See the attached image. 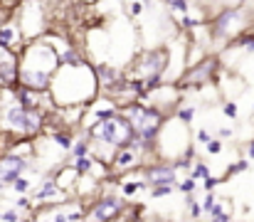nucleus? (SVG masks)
<instances>
[{
    "instance_id": "f704fd0d",
    "label": "nucleus",
    "mask_w": 254,
    "mask_h": 222,
    "mask_svg": "<svg viewBox=\"0 0 254 222\" xmlns=\"http://www.w3.org/2000/svg\"><path fill=\"white\" fill-rule=\"evenodd\" d=\"M245 153H247V160H254V139H252V141H247Z\"/></svg>"
},
{
    "instance_id": "72a5a7b5",
    "label": "nucleus",
    "mask_w": 254,
    "mask_h": 222,
    "mask_svg": "<svg viewBox=\"0 0 254 222\" xmlns=\"http://www.w3.org/2000/svg\"><path fill=\"white\" fill-rule=\"evenodd\" d=\"M232 136H235V131H232L230 126H222V129H217V139H222V141H225V139H232Z\"/></svg>"
},
{
    "instance_id": "9b49d317",
    "label": "nucleus",
    "mask_w": 254,
    "mask_h": 222,
    "mask_svg": "<svg viewBox=\"0 0 254 222\" xmlns=\"http://www.w3.org/2000/svg\"><path fill=\"white\" fill-rule=\"evenodd\" d=\"M143 165H148V158H146V153H141L136 148H121V150H116L114 158H111V163H109L111 178H124L128 173L141 170Z\"/></svg>"
},
{
    "instance_id": "6e6552de",
    "label": "nucleus",
    "mask_w": 254,
    "mask_h": 222,
    "mask_svg": "<svg viewBox=\"0 0 254 222\" xmlns=\"http://www.w3.org/2000/svg\"><path fill=\"white\" fill-rule=\"evenodd\" d=\"M210 35L212 42L220 40H237L242 32H247V10L242 7H222L212 20H210Z\"/></svg>"
},
{
    "instance_id": "412c9836",
    "label": "nucleus",
    "mask_w": 254,
    "mask_h": 222,
    "mask_svg": "<svg viewBox=\"0 0 254 222\" xmlns=\"http://www.w3.org/2000/svg\"><path fill=\"white\" fill-rule=\"evenodd\" d=\"M35 185H37V183H32L30 175H22V178H17V180L10 185V193H15V195H32Z\"/></svg>"
},
{
    "instance_id": "1a4fd4ad",
    "label": "nucleus",
    "mask_w": 254,
    "mask_h": 222,
    "mask_svg": "<svg viewBox=\"0 0 254 222\" xmlns=\"http://www.w3.org/2000/svg\"><path fill=\"white\" fill-rule=\"evenodd\" d=\"M32 200H35L37 208H42V205H67L72 200V195L64 193L57 185V180L52 178V173H42V178L37 180V185L32 190Z\"/></svg>"
},
{
    "instance_id": "4c0bfd02",
    "label": "nucleus",
    "mask_w": 254,
    "mask_h": 222,
    "mask_svg": "<svg viewBox=\"0 0 254 222\" xmlns=\"http://www.w3.org/2000/svg\"><path fill=\"white\" fill-rule=\"evenodd\" d=\"M0 215H2V210H0Z\"/></svg>"
},
{
    "instance_id": "7c9ffc66",
    "label": "nucleus",
    "mask_w": 254,
    "mask_h": 222,
    "mask_svg": "<svg viewBox=\"0 0 254 222\" xmlns=\"http://www.w3.org/2000/svg\"><path fill=\"white\" fill-rule=\"evenodd\" d=\"M205 150H207V153H210V155H220V153H222V150H225V141H222V139H217V136H215V139H212V141H210V144H207V146H205Z\"/></svg>"
},
{
    "instance_id": "dca6fc26",
    "label": "nucleus",
    "mask_w": 254,
    "mask_h": 222,
    "mask_svg": "<svg viewBox=\"0 0 254 222\" xmlns=\"http://www.w3.org/2000/svg\"><path fill=\"white\" fill-rule=\"evenodd\" d=\"M50 139L55 141V146L60 148V150L69 153V150H72V146H74V141H77V131H72V129H62V131L50 134Z\"/></svg>"
},
{
    "instance_id": "0eeeda50",
    "label": "nucleus",
    "mask_w": 254,
    "mask_h": 222,
    "mask_svg": "<svg viewBox=\"0 0 254 222\" xmlns=\"http://www.w3.org/2000/svg\"><path fill=\"white\" fill-rule=\"evenodd\" d=\"M89 203L91 205L86 208L84 222H116V220H121L128 213V208H131V203L119 193V183H116V188L101 190Z\"/></svg>"
},
{
    "instance_id": "aec40b11",
    "label": "nucleus",
    "mask_w": 254,
    "mask_h": 222,
    "mask_svg": "<svg viewBox=\"0 0 254 222\" xmlns=\"http://www.w3.org/2000/svg\"><path fill=\"white\" fill-rule=\"evenodd\" d=\"M190 178H195L197 183H202V180H207L212 173H210V165H207V160H200V158H195L192 160V168H190V173H188Z\"/></svg>"
},
{
    "instance_id": "c9c22d12",
    "label": "nucleus",
    "mask_w": 254,
    "mask_h": 222,
    "mask_svg": "<svg viewBox=\"0 0 254 222\" xmlns=\"http://www.w3.org/2000/svg\"><path fill=\"white\" fill-rule=\"evenodd\" d=\"M86 5H94V2H99V0H84Z\"/></svg>"
},
{
    "instance_id": "4be33fe9",
    "label": "nucleus",
    "mask_w": 254,
    "mask_h": 222,
    "mask_svg": "<svg viewBox=\"0 0 254 222\" xmlns=\"http://www.w3.org/2000/svg\"><path fill=\"white\" fill-rule=\"evenodd\" d=\"M12 208H17L22 215H35V213H37V205H35L32 195H15Z\"/></svg>"
},
{
    "instance_id": "2f4dec72",
    "label": "nucleus",
    "mask_w": 254,
    "mask_h": 222,
    "mask_svg": "<svg viewBox=\"0 0 254 222\" xmlns=\"http://www.w3.org/2000/svg\"><path fill=\"white\" fill-rule=\"evenodd\" d=\"M222 114H225L227 119H237V116H240V106H237L235 101H225V104H222Z\"/></svg>"
},
{
    "instance_id": "ea45409f",
    "label": "nucleus",
    "mask_w": 254,
    "mask_h": 222,
    "mask_svg": "<svg viewBox=\"0 0 254 222\" xmlns=\"http://www.w3.org/2000/svg\"><path fill=\"white\" fill-rule=\"evenodd\" d=\"M163 222H166V220H163Z\"/></svg>"
},
{
    "instance_id": "ddd939ff",
    "label": "nucleus",
    "mask_w": 254,
    "mask_h": 222,
    "mask_svg": "<svg viewBox=\"0 0 254 222\" xmlns=\"http://www.w3.org/2000/svg\"><path fill=\"white\" fill-rule=\"evenodd\" d=\"M20 84V55L0 45V89H15Z\"/></svg>"
},
{
    "instance_id": "423d86ee",
    "label": "nucleus",
    "mask_w": 254,
    "mask_h": 222,
    "mask_svg": "<svg viewBox=\"0 0 254 222\" xmlns=\"http://www.w3.org/2000/svg\"><path fill=\"white\" fill-rule=\"evenodd\" d=\"M86 134H89V139L94 144H104V146H111V148H116V150L128 148L133 144V139H136L131 121L121 111L114 119H106V121H99V124L89 126Z\"/></svg>"
},
{
    "instance_id": "9d476101",
    "label": "nucleus",
    "mask_w": 254,
    "mask_h": 222,
    "mask_svg": "<svg viewBox=\"0 0 254 222\" xmlns=\"http://www.w3.org/2000/svg\"><path fill=\"white\" fill-rule=\"evenodd\" d=\"M40 170L35 165V160H27V158H17L12 153H2L0 155V188H10L17 178L22 175H30Z\"/></svg>"
},
{
    "instance_id": "cd10ccee",
    "label": "nucleus",
    "mask_w": 254,
    "mask_h": 222,
    "mask_svg": "<svg viewBox=\"0 0 254 222\" xmlns=\"http://www.w3.org/2000/svg\"><path fill=\"white\" fill-rule=\"evenodd\" d=\"M212 139H215V136H212V131H207V129H200V131L192 134V144H195V146H207Z\"/></svg>"
},
{
    "instance_id": "f03ea898",
    "label": "nucleus",
    "mask_w": 254,
    "mask_h": 222,
    "mask_svg": "<svg viewBox=\"0 0 254 222\" xmlns=\"http://www.w3.org/2000/svg\"><path fill=\"white\" fill-rule=\"evenodd\" d=\"M60 70V50L47 40H32L20 52V86L32 91H50L52 76Z\"/></svg>"
},
{
    "instance_id": "f3484780",
    "label": "nucleus",
    "mask_w": 254,
    "mask_h": 222,
    "mask_svg": "<svg viewBox=\"0 0 254 222\" xmlns=\"http://www.w3.org/2000/svg\"><path fill=\"white\" fill-rule=\"evenodd\" d=\"M173 116H175L180 124L192 126V121H195V116H197V106H195V104H190V101H180V104H178V109L173 111Z\"/></svg>"
},
{
    "instance_id": "f8f14e48",
    "label": "nucleus",
    "mask_w": 254,
    "mask_h": 222,
    "mask_svg": "<svg viewBox=\"0 0 254 222\" xmlns=\"http://www.w3.org/2000/svg\"><path fill=\"white\" fill-rule=\"evenodd\" d=\"M141 175L146 178V183L151 188H158V185H178V168L168 163V160H153L148 165L141 168Z\"/></svg>"
},
{
    "instance_id": "6ab92c4d",
    "label": "nucleus",
    "mask_w": 254,
    "mask_h": 222,
    "mask_svg": "<svg viewBox=\"0 0 254 222\" xmlns=\"http://www.w3.org/2000/svg\"><path fill=\"white\" fill-rule=\"evenodd\" d=\"M72 165H74V170L79 173V178H86V175H91V170H94V165H96V158L94 155H82V158H74V160H69Z\"/></svg>"
},
{
    "instance_id": "5701e85b",
    "label": "nucleus",
    "mask_w": 254,
    "mask_h": 222,
    "mask_svg": "<svg viewBox=\"0 0 254 222\" xmlns=\"http://www.w3.org/2000/svg\"><path fill=\"white\" fill-rule=\"evenodd\" d=\"M175 190L180 193V195H195L197 193V180L195 178H190V175H185V178H180L178 180V185H175Z\"/></svg>"
},
{
    "instance_id": "e433bc0d",
    "label": "nucleus",
    "mask_w": 254,
    "mask_h": 222,
    "mask_svg": "<svg viewBox=\"0 0 254 222\" xmlns=\"http://www.w3.org/2000/svg\"><path fill=\"white\" fill-rule=\"evenodd\" d=\"M232 222H250V220H232Z\"/></svg>"
},
{
    "instance_id": "bb28decb",
    "label": "nucleus",
    "mask_w": 254,
    "mask_h": 222,
    "mask_svg": "<svg viewBox=\"0 0 254 222\" xmlns=\"http://www.w3.org/2000/svg\"><path fill=\"white\" fill-rule=\"evenodd\" d=\"M148 193H151L153 200H161V198H168V195L178 193V190H175V185H158V188H151Z\"/></svg>"
},
{
    "instance_id": "58836bf2",
    "label": "nucleus",
    "mask_w": 254,
    "mask_h": 222,
    "mask_svg": "<svg viewBox=\"0 0 254 222\" xmlns=\"http://www.w3.org/2000/svg\"><path fill=\"white\" fill-rule=\"evenodd\" d=\"M0 155H2V153H0Z\"/></svg>"
},
{
    "instance_id": "20e7f679",
    "label": "nucleus",
    "mask_w": 254,
    "mask_h": 222,
    "mask_svg": "<svg viewBox=\"0 0 254 222\" xmlns=\"http://www.w3.org/2000/svg\"><path fill=\"white\" fill-rule=\"evenodd\" d=\"M195 153V144H192V134H190V126L180 124L175 116H168L158 139H156V155L158 160H168L175 163L185 155Z\"/></svg>"
},
{
    "instance_id": "2eb2a0df",
    "label": "nucleus",
    "mask_w": 254,
    "mask_h": 222,
    "mask_svg": "<svg viewBox=\"0 0 254 222\" xmlns=\"http://www.w3.org/2000/svg\"><path fill=\"white\" fill-rule=\"evenodd\" d=\"M52 178L57 180V185L64 190V193H69L72 198H74V188H77V183H79V173L74 170V165L67 160V163H62L60 168H55L52 170Z\"/></svg>"
},
{
    "instance_id": "7ed1b4c3",
    "label": "nucleus",
    "mask_w": 254,
    "mask_h": 222,
    "mask_svg": "<svg viewBox=\"0 0 254 222\" xmlns=\"http://www.w3.org/2000/svg\"><path fill=\"white\" fill-rule=\"evenodd\" d=\"M121 114L131 121L136 139L143 141V146L148 148L151 153H156V139H158V134H161V129H163V124H166L168 116L158 106L148 104L146 99H138V101L128 104L126 109H121Z\"/></svg>"
},
{
    "instance_id": "39448f33",
    "label": "nucleus",
    "mask_w": 254,
    "mask_h": 222,
    "mask_svg": "<svg viewBox=\"0 0 254 222\" xmlns=\"http://www.w3.org/2000/svg\"><path fill=\"white\" fill-rule=\"evenodd\" d=\"M15 22H17L22 37L27 42H32V40H40L50 32L52 17L47 12L45 0H22L20 7L15 10Z\"/></svg>"
},
{
    "instance_id": "4468645a",
    "label": "nucleus",
    "mask_w": 254,
    "mask_h": 222,
    "mask_svg": "<svg viewBox=\"0 0 254 222\" xmlns=\"http://www.w3.org/2000/svg\"><path fill=\"white\" fill-rule=\"evenodd\" d=\"M0 45L7 47V50H12V52H17V55L25 50L27 40L22 37V32H20V27H17L15 20H5V22H0Z\"/></svg>"
},
{
    "instance_id": "473e14b6",
    "label": "nucleus",
    "mask_w": 254,
    "mask_h": 222,
    "mask_svg": "<svg viewBox=\"0 0 254 222\" xmlns=\"http://www.w3.org/2000/svg\"><path fill=\"white\" fill-rule=\"evenodd\" d=\"M217 185H220V180H217L215 175H210L207 180H202V190H205V193H215Z\"/></svg>"
},
{
    "instance_id": "b1692460",
    "label": "nucleus",
    "mask_w": 254,
    "mask_h": 222,
    "mask_svg": "<svg viewBox=\"0 0 254 222\" xmlns=\"http://www.w3.org/2000/svg\"><path fill=\"white\" fill-rule=\"evenodd\" d=\"M185 210H188V215H190V220L197 222L205 213H202V203L197 200V198H192V195H188V200H185Z\"/></svg>"
},
{
    "instance_id": "f257e3e1",
    "label": "nucleus",
    "mask_w": 254,
    "mask_h": 222,
    "mask_svg": "<svg viewBox=\"0 0 254 222\" xmlns=\"http://www.w3.org/2000/svg\"><path fill=\"white\" fill-rule=\"evenodd\" d=\"M99 94L101 89H99L96 70L89 60L82 65H60V70L55 72L52 84H50V96L55 106L60 109L89 106Z\"/></svg>"
},
{
    "instance_id": "c85d7f7f",
    "label": "nucleus",
    "mask_w": 254,
    "mask_h": 222,
    "mask_svg": "<svg viewBox=\"0 0 254 222\" xmlns=\"http://www.w3.org/2000/svg\"><path fill=\"white\" fill-rule=\"evenodd\" d=\"M217 200H220V198H217L215 193H205V195H202V200H200V203H202V213H205L207 218H210V213H212V208L217 205Z\"/></svg>"
},
{
    "instance_id": "a211bd4d",
    "label": "nucleus",
    "mask_w": 254,
    "mask_h": 222,
    "mask_svg": "<svg viewBox=\"0 0 254 222\" xmlns=\"http://www.w3.org/2000/svg\"><path fill=\"white\" fill-rule=\"evenodd\" d=\"M82 155H91V139H89L86 131H82V136H77L72 150L67 153V160H74V158H82Z\"/></svg>"
},
{
    "instance_id": "393cba45",
    "label": "nucleus",
    "mask_w": 254,
    "mask_h": 222,
    "mask_svg": "<svg viewBox=\"0 0 254 222\" xmlns=\"http://www.w3.org/2000/svg\"><path fill=\"white\" fill-rule=\"evenodd\" d=\"M232 47H240V50L254 52V32H242L237 40H232Z\"/></svg>"
},
{
    "instance_id": "a878e982",
    "label": "nucleus",
    "mask_w": 254,
    "mask_h": 222,
    "mask_svg": "<svg viewBox=\"0 0 254 222\" xmlns=\"http://www.w3.org/2000/svg\"><path fill=\"white\" fill-rule=\"evenodd\" d=\"M245 170H250V160H247V158H240V160L230 163V168H227V178L240 175V173H245Z\"/></svg>"
},
{
    "instance_id": "c756f323",
    "label": "nucleus",
    "mask_w": 254,
    "mask_h": 222,
    "mask_svg": "<svg viewBox=\"0 0 254 222\" xmlns=\"http://www.w3.org/2000/svg\"><path fill=\"white\" fill-rule=\"evenodd\" d=\"M22 218H25V215H22L17 208H5L2 215H0V222H20Z\"/></svg>"
}]
</instances>
